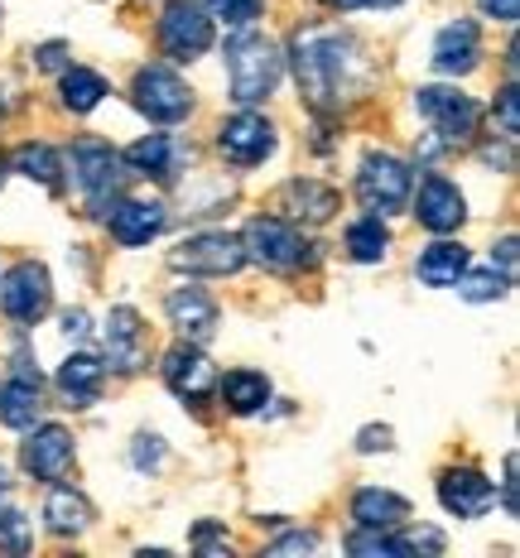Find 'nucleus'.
I'll use <instances>...</instances> for the list:
<instances>
[{
    "label": "nucleus",
    "mask_w": 520,
    "mask_h": 558,
    "mask_svg": "<svg viewBox=\"0 0 520 558\" xmlns=\"http://www.w3.org/2000/svg\"><path fill=\"white\" fill-rule=\"evenodd\" d=\"M352 39H342V34H299L294 39V73H299V92H304L309 101L323 111L332 107V101H342L347 92V73H352Z\"/></svg>",
    "instance_id": "nucleus-1"
},
{
    "label": "nucleus",
    "mask_w": 520,
    "mask_h": 558,
    "mask_svg": "<svg viewBox=\"0 0 520 558\" xmlns=\"http://www.w3.org/2000/svg\"><path fill=\"white\" fill-rule=\"evenodd\" d=\"M280 73H285V58L265 34L241 29L227 39V77H231V97L241 107H256V101L270 97Z\"/></svg>",
    "instance_id": "nucleus-2"
},
{
    "label": "nucleus",
    "mask_w": 520,
    "mask_h": 558,
    "mask_svg": "<svg viewBox=\"0 0 520 558\" xmlns=\"http://www.w3.org/2000/svg\"><path fill=\"white\" fill-rule=\"evenodd\" d=\"M241 251H246V260L265 265V270H304V265H314V246L289 222H280V217H256L241 231Z\"/></svg>",
    "instance_id": "nucleus-3"
},
{
    "label": "nucleus",
    "mask_w": 520,
    "mask_h": 558,
    "mask_svg": "<svg viewBox=\"0 0 520 558\" xmlns=\"http://www.w3.org/2000/svg\"><path fill=\"white\" fill-rule=\"evenodd\" d=\"M410 189H414V173L404 159L396 155H366L362 159V173H356V197H362L366 213L386 217V213H400L410 203Z\"/></svg>",
    "instance_id": "nucleus-4"
},
{
    "label": "nucleus",
    "mask_w": 520,
    "mask_h": 558,
    "mask_svg": "<svg viewBox=\"0 0 520 558\" xmlns=\"http://www.w3.org/2000/svg\"><path fill=\"white\" fill-rule=\"evenodd\" d=\"M73 173H77V183H83V193L92 197V207L97 213H107V207L121 197L125 189V159L116 155L111 145H101V140H83V145L73 149Z\"/></svg>",
    "instance_id": "nucleus-5"
},
{
    "label": "nucleus",
    "mask_w": 520,
    "mask_h": 558,
    "mask_svg": "<svg viewBox=\"0 0 520 558\" xmlns=\"http://www.w3.org/2000/svg\"><path fill=\"white\" fill-rule=\"evenodd\" d=\"M173 270L183 275H237L241 265H246V251H241V236H231V231H198V236H189L179 251L169 255Z\"/></svg>",
    "instance_id": "nucleus-6"
},
{
    "label": "nucleus",
    "mask_w": 520,
    "mask_h": 558,
    "mask_svg": "<svg viewBox=\"0 0 520 558\" xmlns=\"http://www.w3.org/2000/svg\"><path fill=\"white\" fill-rule=\"evenodd\" d=\"M159 44L173 63H193L198 53L213 49V15L198 10L193 0H173L159 15Z\"/></svg>",
    "instance_id": "nucleus-7"
},
{
    "label": "nucleus",
    "mask_w": 520,
    "mask_h": 558,
    "mask_svg": "<svg viewBox=\"0 0 520 558\" xmlns=\"http://www.w3.org/2000/svg\"><path fill=\"white\" fill-rule=\"evenodd\" d=\"M49 299H53L49 270L34 260L15 265V270L5 275V284H0V308H5V318L20 323V328H34V323L49 313Z\"/></svg>",
    "instance_id": "nucleus-8"
},
{
    "label": "nucleus",
    "mask_w": 520,
    "mask_h": 558,
    "mask_svg": "<svg viewBox=\"0 0 520 558\" xmlns=\"http://www.w3.org/2000/svg\"><path fill=\"white\" fill-rule=\"evenodd\" d=\"M131 92H135V107L159 125H173L193 111V92L183 87V77L169 73V68H141Z\"/></svg>",
    "instance_id": "nucleus-9"
},
{
    "label": "nucleus",
    "mask_w": 520,
    "mask_h": 558,
    "mask_svg": "<svg viewBox=\"0 0 520 558\" xmlns=\"http://www.w3.org/2000/svg\"><path fill=\"white\" fill-rule=\"evenodd\" d=\"M414 107H420V116L444 140H468L472 131H477V121H482L477 101H472L468 92H458V87H420Z\"/></svg>",
    "instance_id": "nucleus-10"
},
{
    "label": "nucleus",
    "mask_w": 520,
    "mask_h": 558,
    "mask_svg": "<svg viewBox=\"0 0 520 558\" xmlns=\"http://www.w3.org/2000/svg\"><path fill=\"white\" fill-rule=\"evenodd\" d=\"M217 149H222V159H231V165L251 169L275 155V125L256 111H237L231 121H222V131H217Z\"/></svg>",
    "instance_id": "nucleus-11"
},
{
    "label": "nucleus",
    "mask_w": 520,
    "mask_h": 558,
    "mask_svg": "<svg viewBox=\"0 0 520 558\" xmlns=\"http://www.w3.org/2000/svg\"><path fill=\"white\" fill-rule=\"evenodd\" d=\"M438 501H444L448 515L477 520V515H487V510H492L496 486L477 468H448L444 476H438Z\"/></svg>",
    "instance_id": "nucleus-12"
},
{
    "label": "nucleus",
    "mask_w": 520,
    "mask_h": 558,
    "mask_svg": "<svg viewBox=\"0 0 520 558\" xmlns=\"http://www.w3.org/2000/svg\"><path fill=\"white\" fill-rule=\"evenodd\" d=\"M414 217H420L424 231H434V236H448V231L462 227V217H468V203H462V193L444 179V173H430V179L420 183V197H414Z\"/></svg>",
    "instance_id": "nucleus-13"
},
{
    "label": "nucleus",
    "mask_w": 520,
    "mask_h": 558,
    "mask_svg": "<svg viewBox=\"0 0 520 558\" xmlns=\"http://www.w3.org/2000/svg\"><path fill=\"white\" fill-rule=\"evenodd\" d=\"M165 386L179 395V400L198 404V400H207V395L217 390V371H213V362H207L193 342H179L165 356Z\"/></svg>",
    "instance_id": "nucleus-14"
},
{
    "label": "nucleus",
    "mask_w": 520,
    "mask_h": 558,
    "mask_svg": "<svg viewBox=\"0 0 520 558\" xmlns=\"http://www.w3.org/2000/svg\"><path fill=\"white\" fill-rule=\"evenodd\" d=\"M107 366L135 376L145 366V323L135 308H111L107 318Z\"/></svg>",
    "instance_id": "nucleus-15"
},
{
    "label": "nucleus",
    "mask_w": 520,
    "mask_h": 558,
    "mask_svg": "<svg viewBox=\"0 0 520 558\" xmlns=\"http://www.w3.org/2000/svg\"><path fill=\"white\" fill-rule=\"evenodd\" d=\"M25 468L39 482H63L73 472V434L63 424H44L39 434L25 444Z\"/></svg>",
    "instance_id": "nucleus-16"
},
{
    "label": "nucleus",
    "mask_w": 520,
    "mask_h": 558,
    "mask_svg": "<svg viewBox=\"0 0 520 558\" xmlns=\"http://www.w3.org/2000/svg\"><path fill=\"white\" fill-rule=\"evenodd\" d=\"M107 222H111V236L121 246H145L165 231V207L159 203H135V197H116L107 207Z\"/></svg>",
    "instance_id": "nucleus-17"
},
{
    "label": "nucleus",
    "mask_w": 520,
    "mask_h": 558,
    "mask_svg": "<svg viewBox=\"0 0 520 558\" xmlns=\"http://www.w3.org/2000/svg\"><path fill=\"white\" fill-rule=\"evenodd\" d=\"M169 308V323L183 332V342H207V337L217 332V304L203 294V289H173L165 299Z\"/></svg>",
    "instance_id": "nucleus-18"
},
{
    "label": "nucleus",
    "mask_w": 520,
    "mask_h": 558,
    "mask_svg": "<svg viewBox=\"0 0 520 558\" xmlns=\"http://www.w3.org/2000/svg\"><path fill=\"white\" fill-rule=\"evenodd\" d=\"M477 58H482V34H477L472 20H458V25L438 29V39H434V68L438 73L462 77V73L477 68Z\"/></svg>",
    "instance_id": "nucleus-19"
},
{
    "label": "nucleus",
    "mask_w": 520,
    "mask_h": 558,
    "mask_svg": "<svg viewBox=\"0 0 520 558\" xmlns=\"http://www.w3.org/2000/svg\"><path fill=\"white\" fill-rule=\"evenodd\" d=\"M352 520L362 530H404L410 525V501L396 492H380V486H366L352 496Z\"/></svg>",
    "instance_id": "nucleus-20"
},
{
    "label": "nucleus",
    "mask_w": 520,
    "mask_h": 558,
    "mask_svg": "<svg viewBox=\"0 0 520 558\" xmlns=\"http://www.w3.org/2000/svg\"><path fill=\"white\" fill-rule=\"evenodd\" d=\"M101 380H107V366H101L97 356H87V352L68 356L63 371H58V390H63L68 400L77 404V410H87V404L97 400V395H101Z\"/></svg>",
    "instance_id": "nucleus-21"
},
{
    "label": "nucleus",
    "mask_w": 520,
    "mask_h": 558,
    "mask_svg": "<svg viewBox=\"0 0 520 558\" xmlns=\"http://www.w3.org/2000/svg\"><path fill=\"white\" fill-rule=\"evenodd\" d=\"M280 203H285V213H289V217H304V222H328V217L338 213V193L323 189V183H314V179H294V183H285Z\"/></svg>",
    "instance_id": "nucleus-22"
},
{
    "label": "nucleus",
    "mask_w": 520,
    "mask_h": 558,
    "mask_svg": "<svg viewBox=\"0 0 520 558\" xmlns=\"http://www.w3.org/2000/svg\"><path fill=\"white\" fill-rule=\"evenodd\" d=\"M44 400H39V376H15L0 386V424L10 428H34Z\"/></svg>",
    "instance_id": "nucleus-23"
},
{
    "label": "nucleus",
    "mask_w": 520,
    "mask_h": 558,
    "mask_svg": "<svg viewBox=\"0 0 520 558\" xmlns=\"http://www.w3.org/2000/svg\"><path fill=\"white\" fill-rule=\"evenodd\" d=\"M44 520H49V534H58V539H73V534H83L92 525V501L83 492L58 486V492L49 496V506H44Z\"/></svg>",
    "instance_id": "nucleus-24"
},
{
    "label": "nucleus",
    "mask_w": 520,
    "mask_h": 558,
    "mask_svg": "<svg viewBox=\"0 0 520 558\" xmlns=\"http://www.w3.org/2000/svg\"><path fill=\"white\" fill-rule=\"evenodd\" d=\"M125 169L145 173V179H173V165H179V149H173L169 135H145L125 149Z\"/></svg>",
    "instance_id": "nucleus-25"
},
{
    "label": "nucleus",
    "mask_w": 520,
    "mask_h": 558,
    "mask_svg": "<svg viewBox=\"0 0 520 558\" xmlns=\"http://www.w3.org/2000/svg\"><path fill=\"white\" fill-rule=\"evenodd\" d=\"M414 270H420V279L430 289H448L462 270H468V251H462L458 241H434V246L420 255V265H414Z\"/></svg>",
    "instance_id": "nucleus-26"
},
{
    "label": "nucleus",
    "mask_w": 520,
    "mask_h": 558,
    "mask_svg": "<svg viewBox=\"0 0 520 558\" xmlns=\"http://www.w3.org/2000/svg\"><path fill=\"white\" fill-rule=\"evenodd\" d=\"M222 404L231 414H256L265 400H270V380L261 376V371H231V376H222Z\"/></svg>",
    "instance_id": "nucleus-27"
},
{
    "label": "nucleus",
    "mask_w": 520,
    "mask_h": 558,
    "mask_svg": "<svg viewBox=\"0 0 520 558\" xmlns=\"http://www.w3.org/2000/svg\"><path fill=\"white\" fill-rule=\"evenodd\" d=\"M386 246H390V231H386V222L372 213V217H356L352 227H347V255H352L356 265H376L380 255H386Z\"/></svg>",
    "instance_id": "nucleus-28"
},
{
    "label": "nucleus",
    "mask_w": 520,
    "mask_h": 558,
    "mask_svg": "<svg viewBox=\"0 0 520 558\" xmlns=\"http://www.w3.org/2000/svg\"><path fill=\"white\" fill-rule=\"evenodd\" d=\"M107 97V83H101V73H92V68H68L63 73V107L68 111H92L97 101Z\"/></svg>",
    "instance_id": "nucleus-29"
},
{
    "label": "nucleus",
    "mask_w": 520,
    "mask_h": 558,
    "mask_svg": "<svg viewBox=\"0 0 520 558\" xmlns=\"http://www.w3.org/2000/svg\"><path fill=\"white\" fill-rule=\"evenodd\" d=\"M15 173H25V179H39L44 189H63V165H58V155L49 145H20L15 149Z\"/></svg>",
    "instance_id": "nucleus-30"
},
{
    "label": "nucleus",
    "mask_w": 520,
    "mask_h": 558,
    "mask_svg": "<svg viewBox=\"0 0 520 558\" xmlns=\"http://www.w3.org/2000/svg\"><path fill=\"white\" fill-rule=\"evenodd\" d=\"M454 284H458V294L468 299V304H492V299H501V294H506V284H511V279L496 275V265H492V270H477V275L462 270Z\"/></svg>",
    "instance_id": "nucleus-31"
},
{
    "label": "nucleus",
    "mask_w": 520,
    "mask_h": 558,
    "mask_svg": "<svg viewBox=\"0 0 520 558\" xmlns=\"http://www.w3.org/2000/svg\"><path fill=\"white\" fill-rule=\"evenodd\" d=\"M265 10V0H207V15L213 20H227L231 29H246Z\"/></svg>",
    "instance_id": "nucleus-32"
},
{
    "label": "nucleus",
    "mask_w": 520,
    "mask_h": 558,
    "mask_svg": "<svg viewBox=\"0 0 520 558\" xmlns=\"http://www.w3.org/2000/svg\"><path fill=\"white\" fill-rule=\"evenodd\" d=\"M29 520L20 515V510H0V549H10V554H25L29 549Z\"/></svg>",
    "instance_id": "nucleus-33"
},
{
    "label": "nucleus",
    "mask_w": 520,
    "mask_h": 558,
    "mask_svg": "<svg viewBox=\"0 0 520 558\" xmlns=\"http://www.w3.org/2000/svg\"><path fill=\"white\" fill-rule=\"evenodd\" d=\"M314 549H318V534H285V539H275L265 554L280 558V554H314Z\"/></svg>",
    "instance_id": "nucleus-34"
},
{
    "label": "nucleus",
    "mask_w": 520,
    "mask_h": 558,
    "mask_svg": "<svg viewBox=\"0 0 520 558\" xmlns=\"http://www.w3.org/2000/svg\"><path fill=\"white\" fill-rule=\"evenodd\" d=\"M496 111H501V131L511 140L520 131V111H516V87H501V101H496Z\"/></svg>",
    "instance_id": "nucleus-35"
},
{
    "label": "nucleus",
    "mask_w": 520,
    "mask_h": 558,
    "mask_svg": "<svg viewBox=\"0 0 520 558\" xmlns=\"http://www.w3.org/2000/svg\"><path fill=\"white\" fill-rule=\"evenodd\" d=\"M135 444H141V448H135V462H141V468H155V462L165 458V448H159V438H155V434H141Z\"/></svg>",
    "instance_id": "nucleus-36"
},
{
    "label": "nucleus",
    "mask_w": 520,
    "mask_h": 558,
    "mask_svg": "<svg viewBox=\"0 0 520 558\" xmlns=\"http://www.w3.org/2000/svg\"><path fill=\"white\" fill-rule=\"evenodd\" d=\"M482 10H487L492 20H501V25H516V15H520V0H482Z\"/></svg>",
    "instance_id": "nucleus-37"
},
{
    "label": "nucleus",
    "mask_w": 520,
    "mask_h": 558,
    "mask_svg": "<svg viewBox=\"0 0 520 558\" xmlns=\"http://www.w3.org/2000/svg\"><path fill=\"white\" fill-rule=\"evenodd\" d=\"M492 265H501V275H506V279L516 275V236H506L501 246L492 251Z\"/></svg>",
    "instance_id": "nucleus-38"
},
{
    "label": "nucleus",
    "mask_w": 520,
    "mask_h": 558,
    "mask_svg": "<svg viewBox=\"0 0 520 558\" xmlns=\"http://www.w3.org/2000/svg\"><path fill=\"white\" fill-rule=\"evenodd\" d=\"M356 448H362V452L390 448V428H386V424H380V428H362V438H356Z\"/></svg>",
    "instance_id": "nucleus-39"
},
{
    "label": "nucleus",
    "mask_w": 520,
    "mask_h": 558,
    "mask_svg": "<svg viewBox=\"0 0 520 558\" xmlns=\"http://www.w3.org/2000/svg\"><path fill=\"white\" fill-rule=\"evenodd\" d=\"M501 501H506V515H516V452L506 458V482H501Z\"/></svg>",
    "instance_id": "nucleus-40"
},
{
    "label": "nucleus",
    "mask_w": 520,
    "mask_h": 558,
    "mask_svg": "<svg viewBox=\"0 0 520 558\" xmlns=\"http://www.w3.org/2000/svg\"><path fill=\"white\" fill-rule=\"evenodd\" d=\"M34 58H39V68H63V58H68V44H44V49H34Z\"/></svg>",
    "instance_id": "nucleus-41"
},
{
    "label": "nucleus",
    "mask_w": 520,
    "mask_h": 558,
    "mask_svg": "<svg viewBox=\"0 0 520 558\" xmlns=\"http://www.w3.org/2000/svg\"><path fill=\"white\" fill-rule=\"evenodd\" d=\"M63 332H68V337H87V313H83V308L68 313V318H63Z\"/></svg>",
    "instance_id": "nucleus-42"
},
{
    "label": "nucleus",
    "mask_w": 520,
    "mask_h": 558,
    "mask_svg": "<svg viewBox=\"0 0 520 558\" xmlns=\"http://www.w3.org/2000/svg\"><path fill=\"white\" fill-rule=\"evenodd\" d=\"M356 5H372V10H390V5H400V0H356Z\"/></svg>",
    "instance_id": "nucleus-43"
},
{
    "label": "nucleus",
    "mask_w": 520,
    "mask_h": 558,
    "mask_svg": "<svg viewBox=\"0 0 520 558\" xmlns=\"http://www.w3.org/2000/svg\"><path fill=\"white\" fill-rule=\"evenodd\" d=\"M328 10H356V0H323Z\"/></svg>",
    "instance_id": "nucleus-44"
},
{
    "label": "nucleus",
    "mask_w": 520,
    "mask_h": 558,
    "mask_svg": "<svg viewBox=\"0 0 520 558\" xmlns=\"http://www.w3.org/2000/svg\"><path fill=\"white\" fill-rule=\"evenodd\" d=\"M0 506H5V468H0Z\"/></svg>",
    "instance_id": "nucleus-45"
}]
</instances>
